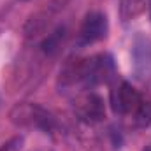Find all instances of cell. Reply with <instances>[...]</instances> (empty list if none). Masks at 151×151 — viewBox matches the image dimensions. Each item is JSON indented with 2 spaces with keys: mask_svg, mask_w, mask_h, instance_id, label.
Masks as SVG:
<instances>
[{
  "mask_svg": "<svg viewBox=\"0 0 151 151\" xmlns=\"http://www.w3.org/2000/svg\"><path fill=\"white\" fill-rule=\"evenodd\" d=\"M111 104L116 114L128 116L135 127H150L151 125V100L142 95L137 88H134L128 81L114 79L111 90Z\"/></svg>",
  "mask_w": 151,
  "mask_h": 151,
  "instance_id": "obj_1",
  "label": "cell"
},
{
  "mask_svg": "<svg viewBox=\"0 0 151 151\" xmlns=\"http://www.w3.org/2000/svg\"><path fill=\"white\" fill-rule=\"evenodd\" d=\"M11 119L12 123L19 127H28V128H37L42 132H51L56 125L55 116L40 107L37 104H18L11 111Z\"/></svg>",
  "mask_w": 151,
  "mask_h": 151,
  "instance_id": "obj_2",
  "label": "cell"
},
{
  "mask_svg": "<svg viewBox=\"0 0 151 151\" xmlns=\"http://www.w3.org/2000/svg\"><path fill=\"white\" fill-rule=\"evenodd\" d=\"M74 111L84 123H99L106 118V102L93 90H83L72 95Z\"/></svg>",
  "mask_w": 151,
  "mask_h": 151,
  "instance_id": "obj_3",
  "label": "cell"
},
{
  "mask_svg": "<svg viewBox=\"0 0 151 151\" xmlns=\"http://www.w3.org/2000/svg\"><path fill=\"white\" fill-rule=\"evenodd\" d=\"M109 32V23H107V16L104 12L93 11L88 12L79 27L77 32V42L81 46H88V44H95L99 40L107 37Z\"/></svg>",
  "mask_w": 151,
  "mask_h": 151,
  "instance_id": "obj_4",
  "label": "cell"
},
{
  "mask_svg": "<svg viewBox=\"0 0 151 151\" xmlns=\"http://www.w3.org/2000/svg\"><path fill=\"white\" fill-rule=\"evenodd\" d=\"M148 9H150V0H119V14L125 23L134 21Z\"/></svg>",
  "mask_w": 151,
  "mask_h": 151,
  "instance_id": "obj_5",
  "label": "cell"
}]
</instances>
